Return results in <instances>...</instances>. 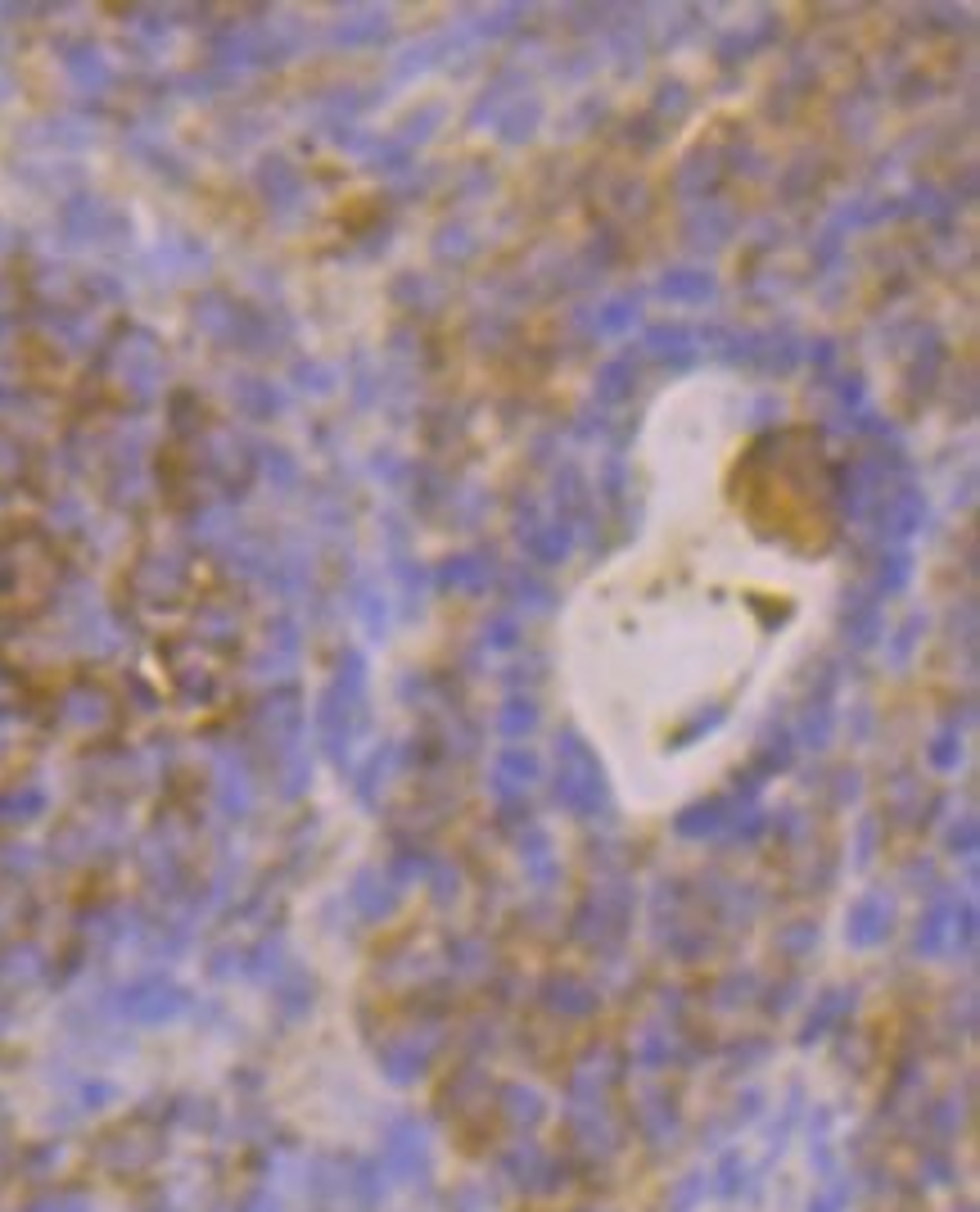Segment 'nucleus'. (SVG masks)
Masks as SVG:
<instances>
[{
    "instance_id": "obj_1",
    "label": "nucleus",
    "mask_w": 980,
    "mask_h": 1212,
    "mask_svg": "<svg viewBox=\"0 0 980 1212\" xmlns=\"http://www.w3.org/2000/svg\"><path fill=\"white\" fill-rule=\"evenodd\" d=\"M733 503L764 539L804 557L828 553L836 539V466L814 430H777L741 452Z\"/></svg>"
}]
</instances>
